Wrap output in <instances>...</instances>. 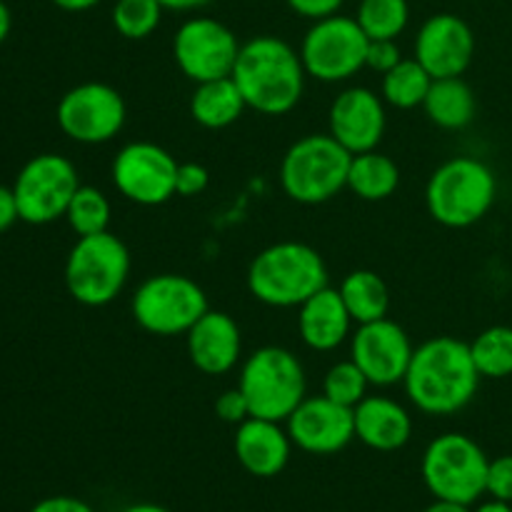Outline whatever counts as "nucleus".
Here are the masks:
<instances>
[{"label": "nucleus", "mask_w": 512, "mask_h": 512, "mask_svg": "<svg viewBox=\"0 0 512 512\" xmlns=\"http://www.w3.org/2000/svg\"><path fill=\"white\" fill-rule=\"evenodd\" d=\"M480 380L470 343L438 335L415 348L403 385L420 413L455 415L473 403Z\"/></svg>", "instance_id": "f257e3e1"}, {"label": "nucleus", "mask_w": 512, "mask_h": 512, "mask_svg": "<svg viewBox=\"0 0 512 512\" xmlns=\"http://www.w3.org/2000/svg\"><path fill=\"white\" fill-rule=\"evenodd\" d=\"M230 78L250 110L260 115H285L303 98L308 73L293 45L278 35H258L240 45Z\"/></svg>", "instance_id": "f03ea898"}, {"label": "nucleus", "mask_w": 512, "mask_h": 512, "mask_svg": "<svg viewBox=\"0 0 512 512\" xmlns=\"http://www.w3.org/2000/svg\"><path fill=\"white\" fill-rule=\"evenodd\" d=\"M248 290L270 308H300L318 290L328 288L323 255L305 243L285 240L260 250L248 265Z\"/></svg>", "instance_id": "7ed1b4c3"}, {"label": "nucleus", "mask_w": 512, "mask_h": 512, "mask_svg": "<svg viewBox=\"0 0 512 512\" xmlns=\"http://www.w3.org/2000/svg\"><path fill=\"white\" fill-rule=\"evenodd\" d=\"M498 200V178L488 163L470 155L445 160L425 185V205L435 223L463 230L478 225Z\"/></svg>", "instance_id": "20e7f679"}, {"label": "nucleus", "mask_w": 512, "mask_h": 512, "mask_svg": "<svg viewBox=\"0 0 512 512\" xmlns=\"http://www.w3.org/2000/svg\"><path fill=\"white\" fill-rule=\"evenodd\" d=\"M250 418L285 423L293 410L308 398L305 370L298 355L280 345H263L245 358L238 378Z\"/></svg>", "instance_id": "39448f33"}, {"label": "nucleus", "mask_w": 512, "mask_h": 512, "mask_svg": "<svg viewBox=\"0 0 512 512\" xmlns=\"http://www.w3.org/2000/svg\"><path fill=\"white\" fill-rule=\"evenodd\" d=\"M353 155L330 133H310L295 140L280 160V185L300 205H320L348 188Z\"/></svg>", "instance_id": "423d86ee"}, {"label": "nucleus", "mask_w": 512, "mask_h": 512, "mask_svg": "<svg viewBox=\"0 0 512 512\" xmlns=\"http://www.w3.org/2000/svg\"><path fill=\"white\" fill-rule=\"evenodd\" d=\"M130 275V250L110 230L75 240L65 260V288L85 308L110 305Z\"/></svg>", "instance_id": "0eeeda50"}, {"label": "nucleus", "mask_w": 512, "mask_h": 512, "mask_svg": "<svg viewBox=\"0 0 512 512\" xmlns=\"http://www.w3.org/2000/svg\"><path fill=\"white\" fill-rule=\"evenodd\" d=\"M490 458L470 435H438L423 453V480L435 500L473 505L488 493Z\"/></svg>", "instance_id": "6e6552de"}, {"label": "nucleus", "mask_w": 512, "mask_h": 512, "mask_svg": "<svg viewBox=\"0 0 512 512\" xmlns=\"http://www.w3.org/2000/svg\"><path fill=\"white\" fill-rule=\"evenodd\" d=\"M210 310L208 295L188 275L158 273L145 278L130 300L138 328L158 338L188 335V330Z\"/></svg>", "instance_id": "1a4fd4ad"}, {"label": "nucleus", "mask_w": 512, "mask_h": 512, "mask_svg": "<svg viewBox=\"0 0 512 512\" xmlns=\"http://www.w3.org/2000/svg\"><path fill=\"white\" fill-rule=\"evenodd\" d=\"M370 38L358 20L348 15H330L315 20L300 43L305 73L320 83H343L365 68Z\"/></svg>", "instance_id": "9d476101"}, {"label": "nucleus", "mask_w": 512, "mask_h": 512, "mask_svg": "<svg viewBox=\"0 0 512 512\" xmlns=\"http://www.w3.org/2000/svg\"><path fill=\"white\" fill-rule=\"evenodd\" d=\"M78 188V170L68 158L58 153L35 155L20 168L13 183L20 220L30 225H48L65 218V210Z\"/></svg>", "instance_id": "9b49d317"}, {"label": "nucleus", "mask_w": 512, "mask_h": 512, "mask_svg": "<svg viewBox=\"0 0 512 512\" xmlns=\"http://www.w3.org/2000/svg\"><path fill=\"white\" fill-rule=\"evenodd\" d=\"M55 120L58 128L75 143H110L125 128L128 105L113 85L90 80L75 85L60 98Z\"/></svg>", "instance_id": "f8f14e48"}, {"label": "nucleus", "mask_w": 512, "mask_h": 512, "mask_svg": "<svg viewBox=\"0 0 512 512\" xmlns=\"http://www.w3.org/2000/svg\"><path fill=\"white\" fill-rule=\"evenodd\" d=\"M178 160L158 143L135 140L123 145L113 160V185L125 200L155 208L175 198Z\"/></svg>", "instance_id": "ddd939ff"}, {"label": "nucleus", "mask_w": 512, "mask_h": 512, "mask_svg": "<svg viewBox=\"0 0 512 512\" xmlns=\"http://www.w3.org/2000/svg\"><path fill=\"white\" fill-rule=\"evenodd\" d=\"M240 43L233 30L208 15L188 18L173 38V58L180 73L193 83L233 75Z\"/></svg>", "instance_id": "4468645a"}, {"label": "nucleus", "mask_w": 512, "mask_h": 512, "mask_svg": "<svg viewBox=\"0 0 512 512\" xmlns=\"http://www.w3.org/2000/svg\"><path fill=\"white\" fill-rule=\"evenodd\" d=\"M413 353L410 335L405 333L403 325L390 318L358 325L350 340V360L363 370L370 385L378 388L403 383Z\"/></svg>", "instance_id": "2eb2a0df"}, {"label": "nucleus", "mask_w": 512, "mask_h": 512, "mask_svg": "<svg viewBox=\"0 0 512 512\" xmlns=\"http://www.w3.org/2000/svg\"><path fill=\"white\" fill-rule=\"evenodd\" d=\"M290 440L310 455H335L355 440V410L318 395L305 398L285 420Z\"/></svg>", "instance_id": "dca6fc26"}, {"label": "nucleus", "mask_w": 512, "mask_h": 512, "mask_svg": "<svg viewBox=\"0 0 512 512\" xmlns=\"http://www.w3.org/2000/svg\"><path fill=\"white\" fill-rule=\"evenodd\" d=\"M415 60L435 78H458L475 58V33L460 15H430L415 38Z\"/></svg>", "instance_id": "f3484780"}, {"label": "nucleus", "mask_w": 512, "mask_h": 512, "mask_svg": "<svg viewBox=\"0 0 512 512\" xmlns=\"http://www.w3.org/2000/svg\"><path fill=\"white\" fill-rule=\"evenodd\" d=\"M388 128L385 100L375 90L353 85L338 93L328 113V133L350 155L378 150Z\"/></svg>", "instance_id": "a211bd4d"}, {"label": "nucleus", "mask_w": 512, "mask_h": 512, "mask_svg": "<svg viewBox=\"0 0 512 512\" xmlns=\"http://www.w3.org/2000/svg\"><path fill=\"white\" fill-rule=\"evenodd\" d=\"M185 350L203 375H225L238 365L243 353L240 328L223 310H208L185 335Z\"/></svg>", "instance_id": "6ab92c4d"}, {"label": "nucleus", "mask_w": 512, "mask_h": 512, "mask_svg": "<svg viewBox=\"0 0 512 512\" xmlns=\"http://www.w3.org/2000/svg\"><path fill=\"white\" fill-rule=\"evenodd\" d=\"M290 448H293V440H290L288 428L275 420L248 418L235 430V458L243 465L245 473L255 478H275L283 473L290 460Z\"/></svg>", "instance_id": "aec40b11"}, {"label": "nucleus", "mask_w": 512, "mask_h": 512, "mask_svg": "<svg viewBox=\"0 0 512 512\" xmlns=\"http://www.w3.org/2000/svg\"><path fill=\"white\" fill-rule=\"evenodd\" d=\"M355 438L378 453H395L405 448L413 435V418L398 400L385 395H368L355 405Z\"/></svg>", "instance_id": "412c9836"}, {"label": "nucleus", "mask_w": 512, "mask_h": 512, "mask_svg": "<svg viewBox=\"0 0 512 512\" xmlns=\"http://www.w3.org/2000/svg\"><path fill=\"white\" fill-rule=\"evenodd\" d=\"M298 330L303 343L318 353H330L348 340L353 318L335 288H323L300 305Z\"/></svg>", "instance_id": "4be33fe9"}, {"label": "nucleus", "mask_w": 512, "mask_h": 512, "mask_svg": "<svg viewBox=\"0 0 512 512\" xmlns=\"http://www.w3.org/2000/svg\"><path fill=\"white\" fill-rule=\"evenodd\" d=\"M245 108L248 105H245L243 93L230 75L195 83L193 95H190V115H193L195 123L208 130H223L238 123Z\"/></svg>", "instance_id": "5701e85b"}, {"label": "nucleus", "mask_w": 512, "mask_h": 512, "mask_svg": "<svg viewBox=\"0 0 512 512\" xmlns=\"http://www.w3.org/2000/svg\"><path fill=\"white\" fill-rule=\"evenodd\" d=\"M425 115L443 130H463L478 115V98L463 78H435L423 103Z\"/></svg>", "instance_id": "b1692460"}, {"label": "nucleus", "mask_w": 512, "mask_h": 512, "mask_svg": "<svg viewBox=\"0 0 512 512\" xmlns=\"http://www.w3.org/2000/svg\"><path fill=\"white\" fill-rule=\"evenodd\" d=\"M400 185V168L390 155L368 150L358 153L350 160L348 170V188L368 203H380L388 200Z\"/></svg>", "instance_id": "393cba45"}, {"label": "nucleus", "mask_w": 512, "mask_h": 512, "mask_svg": "<svg viewBox=\"0 0 512 512\" xmlns=\"http://www.w3.org/2000/svg\"><path fill=\"white\" fill-rule=\"evenodd\" d=\"M338 293L353 323L365 325L388 318L390 290L385 280L373 270H353V273H348L340 283Z\"/></svg>", "instance_id": "a878e982"}, {"label": "nucleus", "mask_w": 512, "mask_h": 512, "mask_svg": "<svg viewBox=\"0 0 512 512\" xmlns=\"http://www.w3.org/2000/svg\"><path fill=\"white\" fill-rule=\"evenodd\" d=\"M430 85H433V75L415 58H403L393 70L383 75L380 95L393 108L413 110L425 103Z\"/></svg>", "instance_id": "bb28decb"}, {"label": "nucleus", "mask_w": 512, "mask_h": 512, "mask_svg": "<svg viewBox=\"0 0 512 512\" xmlns=\"http://www.w3.org/2000/svg\"><path fill=\"white\" fill-rule=\"evenodd\" d=\"M475 368L480 378L505 380L512 375V328L510 325H493L485 328L470 343Z\"/></svg>", "instance_id": "cd10ccee"}, {"label": "nucleus", "mask_w": 512, "mask_h": 512, "mask_svg": "<svg viewBox=\"0 0 512 512\" xmlns=\"http://www.w3.org/2000/svg\"><path fill=\"white\" fill-rule=\"evenodd\" d=\"M355 20L370 40H398L410 23V5L408 0H360Z\"/></svg>", "instance_id": "c85d7f7f"}, {"label": "nucleus", "mask_w": 512, "mask_h": 512, "mask_svg": "<svg viewBox=\"0 0 512 512\" xmlns=\"http://www.w3.org/2000/svg\"><path fill=\"white\" fill-rule=\"evenodd\" d=\"M110 215H113L110 200L105 198L103 190L93 188V185H80L65 210V220L78 238L105 233L110 225Z\"/></svg>", "instance_id": "c756f323"}, {"label": "nucleus", "mask_w": 512, "mask_h": 512, "mask_svg": "<svg viewBox=\"0 0 512 512\" xmlns=\"http://www.w3.org/2000/svg\"><path fill=\"white\" fill-rule=\"evenodd\" d=\"M163 10L158 0H118L110 20L125 40H145L158 30Z\"/></svg>", "instance_id": "7c9ffc66"}, {"label": "nucleus", "mask_w": 512, "mask_h": 512, "mask_svg": "<svg viewBox=\"0 0 512 512\" xmlns=\"http://www.w3.org/2000/svg\"><path fill=\"white\" fill-rule=\"evenodd\" d=\"M368 388L370 380L365 378L363 370H360L350 358L335 363L323 378L325 398L335 400V403L340 405H348V408H355L360 400L368 398Z\"/></svg>", "instance_id": "2f4dec72"}, {"label": "nucleus", "mask_w": 512, "mask_h": 512, "mask_svg": "<svg viewBox=\"0 0 512 512\" xmlns=\"http://www.w3.org/2000/svg\"><path fill=\"white\" fill-rule=\"evenodd\" d=\"M210 185V173L200 163H180L178 178H175V195L178 198H195L203 195Z\"/></svg>", "instance_id": "473e14b6"}, {"label": "nucleus", "mask_w": 512, "mask_h": 512, "mask_svg": "<svg viewBox=\"0 0 512 512\" xmlns=\"http://www.w3.org/2000/svg\"><path fill=\"white\" fill-rule=\"evenodd\" d=\"M488 495L512 505V455H500L490 460L488 468Z\"/></svg>", "instance_id": "72a5a7b5"}, {"label": "nucleus", "mask_w": 512, "mask_h": 512, "mask_svg": "<svg viewBox=\"0 0 512 512\" xmlns=\"http://www.w3.org/2000/svg\"><path fill=\"white\" fill-rule=\"evenodd\" d=\"M215 415H218L223 423L230 425H240L250 418L248 400L240 393V388L223 390V393L218 395V400H215Z\"/></svg>", "instance_id": "f704fd0d"}, {"label": "nucleus", "mask_w": 512, "mask_h": 512, "mask_svg": "<svg viewBox=\"0 0 512 512\" xmlns=\"http://www.w3.org/2000/svg\"><path fill=\"white\" fill-rule=\"evenodd\" d=\"M400 60H403V55H400V48L395 45V40H370L368 43L365 68L385 75L388 70H393Z\"/></svg>", "instance_id": "c9c22d12"}, {"label": "nucleus", "mask_w": 512, "mask_h": 512, "mask_svg": "<svg viewBox=\"0 0 512 512\" xmlns=\"http://www.w3.org/2000/svg\"><path fill=\"white\" fill-rule=\"evenodd\" d=\"M285 3H288V8L293 10V13H298L300 18H308L315 23V20L338 15L345 0H285Z\"/></svg>", "instance_id": "e433bc0d"}, {"label": "nucleus", "mask_w": 512, "mask_h": 512, "mask_svg": "<svg viewBox=\"0 0 512 512\" xmlns=\"http://www.w3.org/2000/svg\"><path fill=\"white\" fill-rule=\"evenodd\" d=\"M30 512H95L85 500L73 498V495H53L33 505Z\"/></svg>", "instance_id": "4c0bfd02"}, {"label": "nucleus", "mask_w": 512, "mask_h": 512, "mask_svg": "<svg viewBox=\"0 0 512 512\" xmlns=\"http://www.w3.org/2000/svg\"><path fill=\"white\" fill-rule=\"evenodd\" d=\"M18 220H20L18 200H15L13 188H5V185H0V233H5V230L13 228Z\"/></svg>", "instance_id": "58836bf2"}, {"label": "nucleus", "mask_w": 512, "mask_h": 512, "mask_svg": "<svg viewBox=\"0 0 512 512\" xmlns=\"http://www.w3.org/2000/svg\"><path fill=\"white\" fill-rule=\"evenodd\" d=\"M165 10H178V13H190V10H200L210 5L213 0H158Z\"/></svg>", "instance_id": "ea45409f"}, {"label": "nucleus", "mask_w": 512, "mask_h": 512, "mask_svg": "<svg viewBox=\"0 0 512 512\" xmlns=\"http://www.w3.org/2000/svg\"><path fill=\"white\" fill-rule=\"evenodd\" d=\"M50 3H53L55 8L65 10V13H83V10L95 8V5L103 3V0H50Z\"/></svg>", "instance_id": "a19ab883"}, {"label": "nucleus", "mask_w": 512, "mask_h": 512, "mask_svg": "<svg viewBox=\"0 0 512 512\" xmlns=\"http://www.w3.org/2000/svg\"><path fill=\"white\" fill-rule=\"evenodd\" d=\"M423 512H473L470 505H460V503H448V500H435L430 508H425Z\"/></svg>", "instance_id": "79ce46f5"}, {"label": "nucleus", "mask_w": 512, "mask_h": 512, "mask_svg": "<svg viewBox=\"0 0 512 512\" xmlns=\"http://www.w3.org/2000/svg\"><path fill=\"white\" fill-rule=\"evenodd\" d=\"M10 28H13V15H10L8 5L0 0V43L10 35Z\"/></svg>", "instance_id": "37998d69"}, {"label": "nucleus", "mask_w": 512, "mask_h": 512, "mask_svg": "<svg viewBox=\"0 0 512 512\" xmlns=\"http://www.w3.org/2000/svg\"><path fill=\"white\" fill-rule=\"evenodd\" d=\"M473 512H512V505L503 503V500H488V503H483Z\"/></svg>", "instance_id": "c03bdc74"}, {"label": "nucleus", "mask_w": 512, "mask_h": 512, "mask_svg": "<svg viewBox=\"0 0 512 512\" xmlns=\"http://www.w3.org/2000/svg\"><path fill=\"white\" fill-rule=\"evenodd\" d=\"M123 512H173V510L163 508V505H155V503H138V505H130V508H125Z\"/></svg>", "instance_id": "a18cd8bd"}]
</instances>
